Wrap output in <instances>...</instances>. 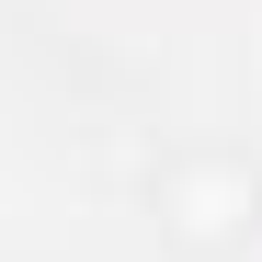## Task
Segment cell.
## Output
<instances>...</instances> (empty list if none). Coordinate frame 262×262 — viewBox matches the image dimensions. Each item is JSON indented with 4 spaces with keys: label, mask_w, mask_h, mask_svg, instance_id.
I'll use <instances>...</instances> for the list:
<instances>
[{
    "label": "cell",
    "mask_w": 262,
    "mask_h": 262,
    "mask_svg": "<svg viewBox=\"0 0 262 262\" xmlns=\"http://www.w3.org/2000/svg\"><path fill=\"white\" fill-rule=\"evenodd\" d=\"M160 216H171L183 251H228L251 216H262V183H251L239 160H183V171L160 183Z\"/></svg>",
    "instance_id": "6da1fadb"
}]
</instances>
